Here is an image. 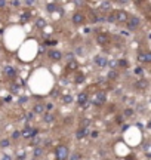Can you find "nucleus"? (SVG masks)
Here are the masks:
<instances>
[{
  "label": "nucleus",
  "instance_id": "nucleus-33",
  "mask_svg": "<svg viewBox=\"0 0 151 160\" xmlns=\"http://www.w3.org/2000/svg\"><path fill=\"white\" fill-rule=\"evenodd\" d=\"M117 65H120V67H127L129 62H126L124 59H120V61H117Z\"/></svg>",
  "mask_w": 151,
  "mask_h": 160
},
{
  "label": "nucleus",
  "instance_id": "nucleus-14",
  "mask_svg": "<svg viewBox=\"0 0 151 160\" xmlns=\"http://www.w3.org/2000/svg\"><path fill=\"white\" fill-rule=\"evenodd\" d=\"M86 133H87V127L80 126V127L77 129V132H76V138H77V139H82V138L86 136Z\"/></svg>",
  "mask_w": 151,
  "mask_h": 160
},
{
  "label": "nucleus",
  "instance_id": "nucleus-24",
  "mask_svg": "<svg viewBox=\"0 0 151 160\" xmlns=\"http://www.w3.org/2000/svg\"><path fill=\"white\" fill-rule=\"evenodd\" d=\"M144 151H145L147 157H150V153H151V144H150V141H145V144H144Z\"/></svg>",
  "mask_w": 151,
  "mask_h": 160
},
{
  "label": "nucleus",
  "instance_id": "nucleus-39",
  "mask_svg": "<svg viewBox=\"0 0 151 160\" xmlns=\"http://www.w3.org/2000/svg\"><path fill=\"white\" fill-rule=\"evenodd\" d=\"M135 73H136V74H142V68H141V67H138Z\"/></svg>",
  "mask_w": 151,
  "mask_h": 160
},
{
  "label": "nucleus",
  "instance_id": "nucleus-22",
  "mask_svg": "<svg viewBox=\"0 0 151 160\" xmlns=\"http://www.w3.org/2000/svg\"><path fill=\"white\" fill-rule=\"evenodd\" d=\"M132 116H133V110H132V108H124L123 117H124V119H130Z\"/></svg>",
  "mask_w": 151,
  "mask_h": 160
},
{
  "label": "nucleus",
  "instance_id": "nucleus-19",
  "mask_svg": "<svg viewBox=\"0 0 151 160\" xmlns=\"http://www.w3.org/2000/svg\"><path fill=\"white\" fill-rule=\"evenodd\" d=\"M89 20H90V22H92V24H96V22H99V21H101V18L98 17V14H96V12H90V14H89Z\"/></svg>",
  "mask_w": 151,
  "mask_h": 160
},
{
  "label": "nucleus",
  "instance_id": "nucleus-34",
  "mask_svg": "<svg viewBox=\"0 0 151 160\" xmlns=\"http://www.w3.org/2000/svg\"><path fill=\"white\" fill-rule=\"evenodd\" d=\"M17 157H18V159H25V157H27V154H25L24 151H20V154H18Z\"/></svg>",
  "mask_w": 151,
  "mask_h": 160
},
{
  "label": "nucleus",
  "instance_id": "nucleus-31",
  "mask_svg": "<svg viewBox=\"0 0 151 160\" xmlns=\"http://www.w3.org/2000/svg\"><path fill=\"white\" fill-rule=\"evenodd\" d=\"M68 157H70V159H73V160H79V159H83V156H82V154H79V153H77V154H70Z\"/></svg>",
  "mask_w": 151,
  "mask_h": 160
},
{
  "label": "nucleus",
  "instance_id": "nucleus-6",
  "mask_svg": "<svg viewBox=\"0 0 151 160\" xmlns=\"http://www.w3.org/2000/svg\"><path fill=\"white\" fill-rule=\"evenodd\" d=\"M85 15L82 14V12H76L73 17H71V22L74 24V25H82V24H85Z\"/></svg>",
  "mask_w": 151,
  "mask_h": 160
},
{
  "label": "nucleus",
  "instance_id": "nucleus-35",
  "mask_svg": "<svg viewBox=\"0 0 151 160\" xmlns=\"http://www.w3.org/2000/svg\"><path fill=\"white\" fill-rule=\"evenodd\" d=\"M20 136H21V132H18V130H17V132H14V135H12V138H14V139H17V138H20Z\"/></svg>",
  "mask_w": 151,
  "mask_h": 160
},
{
  "label": "nucleus",
  "instance_id": "nucleus-17",
  "mask_svg": "<svg viewBox=\"0 0 151 160\" xmlns=\"http://www.w3.org/2000/svg\"><path fill=\"white\" fill-rule=\"evenodd\" d=\"M147 86H148V83H147V80H145V79L138 80V82H136V85H135V88H136V89H141V90H144Z\"/></svg>",
  "mask_w": 151,
  "mask_h": 160
},
{
  "label": "nucleus",
  "instance_id": "nucleus-11",
  "mask_svg": "<svg viewBox=\"0 0 151 160\" xmlns=\"http://www.w3.org/2000/svg\"><path fill=\"white\" fill-rule=\"evenodd\" d=\"M87 102H89V95H87L86 92H82V93L77 96V104L82 105V107H85Z\"/></svg>",
  "mask_w": 151,
  "mask_h": 160
},
{
  "label": "nucleus",
  "instance_id": "nucleus-20",
  "mask_svg": "<svg viewBox=\"0 0 151 160\" xmlns=\"http://www.w3.org/2000/svg\"><path fill=\"white\" fill-rule=\"evenodd\" d=\"M101 11H102V12H110V11H111V3L107 2V0H105V2H102V3H101Z\"/></svg>",
  "mask_w": 151,
  "mask_h": 160
},
{
  "label": "nucleus",
  "instance_id": "nucleus-21",
  "mask_svg": "<svg viewBox=\"0 0 151 160\" xmlns=\"http://www.w3.org/2000/svg\"><path fill=\"white\" fill-rule=\"evenodd\" d=\"M62 102H64V104H71V102H73V95H71V93H65V95L62 96Z\"/></svg>",
  "mask_w": 151,
  "mask_h": 160
},
{
  "label": "nucleus",
  "instance_id": "nucleus-32",
  "mask_svg": "<svg viewBox=\"0 0 151 160\" xmlns=\"http://www.w3.org/2000/svg\"><path fill=\"white\" fill-rule=\"evenodd\" d=\"M46 9H48L49 12H53V11L56 9V5H53V3H49V5L46 6Z\"/></svg>",
  "mask_w": 151,
  "mask_h": 160
},
{
  "label": "nucleus",
  "instance_id": "nucleus-15",
  "mask_svg": "<svg viewBox=\"0 0 151 160\" xmlns=\"http://www.w3.org/2000/svg\"><path fill=\"white\" fill-rule=\"evenodd\" d=\"M118 77V71L116 70V68H111L110 71H108V74H107V79L110 80V82H113V80H116Z\"/></svg>",
  "mask_w": 151,
  "mask_h": 160
},
{
  "label": "nucleus",
  "instance_id": "nucleus-9",
  "mask_svg": "<svg viewBox=\"0 0 151 160\" xmlns=\"http://www.w3.org/2000/svg\"><path fill=\"white\" fill-rule=\"evenodd\" d=\"M79 68V62L76 61V59H68V62H67V65H65V70H67V73H73V71H76Z\"/></svg>",
  "mask_w": 151,
  "mask_h": 160
},
{
  "label": "nucleus",
  "instance_id": "nucleus-36",
  "mask_svg": "<svg viewBox=\"0 0 151 160\" xmlns=\"http://www.w3.org/2000/svg\"><path fill=\"white\" fill-rule=\"evenodd\" d=\"M110 67L111 68H116L117 67V61H110Z\"/></svg>",
  "mask_w": 151,
  "mask_h": 160
},
{
  "label": "nucleus",
  "instance_id": "nucleus-23",
  "mask_svg": "<svg viewBox=\"0 0 151 160\" xmlns=\"http://www.w3.org/2000/svg\"><path fill=\"white\" fill-rule=\"evenodd\" d=\"M30 139H31V142H30V144H31L33 147H36V145H40V144H42V139H40L39 136H36V135H34L33 138H30Z\"/></svg>",
  "mask_w": 151,
  "mask_h": 160
},
{
  "label": "nucleus",
  "instance_id": "nucleus-27",
  "mask_svg": "<svg viewBox=\"0 0 151 160\" xmlns=\"http://www.w3.org/2000/svg\"><path fill=\"white\" fill-rule=\"evenodd\" d=\"M11 145V141L8 139V138H3L2 141H0V147L2 148H6V147H9Z\"/></svg>",
  "mask_w": 151,
  "mask_h": 160
},
{
  "label": "nucleus",
  "instance_id": "nucleus-3",
  "mask_svg": "<svg viewBox=\"0 0 151 160\" xmlns=\"http://www.w3.org/2000/svg\"><path fill=\"white\" fill-rule=\"evenodd\" d=\"M126 24H127V28L129 30H136L139 27V24H141V20L138 17H127Z\"/></svg>",
  "mask_w": 151,
  "mask_h": 160
},
{
  "label": "nucleus",
  "instance_id": "nucleus-37",
  "mask_svg": "<svg viewBox=\"0 0 151 160\" xmlns=\"http://www.w3.org/2000/svg\"><path fill=\"white\" fill-rule=\"evenodd\" d=\"M116 2H117V3H120V5H126V3L129 2V0H116Z\"/></svg>",
  "mask_w": 151,
  "mask_h": 160
},
{
  "label": "nucleus",
  "instance_id": "nucleus-2",
  "mask_svg": "<svg viewBox=\"0 0 151 160\" xmlns=\"http://www.w3.org/2000/svg\"><path fill=\"white\" fill-rule=\"evenodd\" d=\"M105 101H107V95H105V92H98V93L93 96L92 104L96 105V107H102V105L105 104Z\"/></svg>",
  "mask_w": 151,
  "mask_h": 160
},
{
  "label": "nucleus",
  "instance_id": "nucleus-13",
  "mask_svg": "<svg viewBox=\"0 0 151 160\" xmlns=\"http://www.w3.org/2000/svg\"><path fill=\"white\" fill-rule=\"evenodd\" d=\"M43 154H45V148H43V147L36 145V147L33 148V157H34V159H39V157H42Z\"/></svg>",
  "mask_w": 151,
  "mask_h": 160
},
{
  "label": "nucleus",
  "instance_id": "nucleus-38",
  "mask_svg": "<svg viewBox=\"0 0 151 160\" xmlns=\"http://www.w3.org/2000/svg\"><path fill=\"white\" fill-rule=\"evenodd\" d=\"M123 116H117V123H123Z\"/></svg>",
  "mask_w": 151,
  "mask_h": 160
},
{
  "label": "nucleus",
  "instance_id": "nucleus-29",
  "mask_svg": "<svg viewBox=\"0 0 151 160\" xmlns=\"http://www.w3.org/2000/svg\"><path fill=\"white\" fill-rule=\"evenodd\" d=\"M83 80H85V76H83V74H77V76H76V83H77V85L83 83Z\"/></svg>",
  "mask_w": 151,
  "mask_h": 160
},
{
  "label": "nucleus",
  "instance_id": "nucleus-1",
  "mask_svg": "<svg viewBox=\"0 0 151 160\" xmlns=\"http://www.w3.org/2000/svg\"><path fill=\"white\" fill-rule=\"evenodd\" d=\"M53 153H55V157H56L58 160H65V159H68V156H70V150H68V147L64 145V144L56 145Z\"/></svg>",
  "mask_w": 151,
  "mask_h": 160
},
{
  "label": "nucleus",
  "instance_id": "nucleus-5",
  "mask_svg": "<svg viewBox=\"0 0 151 160\" xmlns=\"http://www.w3.org/2000/svg\"><path fill=\"white\" fill-rule=\"evenodd\" d=\"M114 14H116V22L117 24H124L127 17H129L126 11H114Z\"/></svg>",
  "mask_w": 151,
  "mask_h": 160
},
{
  "label": "nucleus",
  "instance_id": "nucleus-28",
  "mask_svg": "<svg viewBox=\"0 0 151 160\" xmlns=\"http://www.w3.org/2000/svg\"><path fill=\"white\" fill-rule=\"evenodd\" d=\"M108 22L116 24V14H114V11H110V15H108Z\"/></svg>",
  "mask_w": 151,
  "mask_h": 160
},
{
  "label": "nucleus",
  "instance_id": "nucleus-18",
  "mask_svg": "<svg viewBox=\"0 0 151 160\" xmlns=\"http://www.w3.org/2000/svg\"><path fill=\"white\" fill-rule=\"evenodd\" d=\"M55 120V116L52 113H43V122L45 123H52Z\"/></svg>",
  "mask_w": 151,
  "mask_h": 160
},
{
  "label": "nucleus",
  "instance_id": "nucleus-40",
  "mask_svg": "<svg viewBox=\"0 0 151 160\" xmlns=\"http://www.w3.org/2000/svg\"><path fill=\"white\" fill-rule=\"evenodd\" d=\"M27 5H34V0H25Z\"/></svg>",
  "mask_w": 151,
  "mask_h": 160
},
{
  "label": "nucleus",
  "instance_id": "nucleus-26",
  "mask_svg": "<svg viewBox=\"0 0 151 160\" xmlns=\"http://www.w3.org/2000/svg\"><path fill=\"white\" fill-rule=\"evenodd\" d=\"M96 64L101 65V67H105V65H107V59L102 58V56H98V58H96Z\"/></svg>",
  "mask_w": 151,
  "mask_h": 160
},
{
  "label": "nucleus",
  "instance_id": "nucleus-16",
  "mask_svg": "<svg viewBox=\"0 0 151 160\" xmlns=\"http://www.w3.org/2000/svg\"><path fill=\"white\" fill-rule=\"evenodd\" d=\"M46 110H45V104H36L33 107V113L34 114H43Z\"/></svg>",
  "mask_w": 151,
  "mask_h": 160
},
{
  "label": "nucleus",
  "instance_id": "nucleus-12",
  "mask_svg": "<svg viewBox=\"0 0 151 160\" xmlns=\"http://www.w3.org/2000/svg\"><path fill=\"white\" fill-rule=\"evenodd\" d=\"M48 56L52 59V61H61L62 59V54L59 52V51H49V54H48Z\"/></svg>",
  "mask_w": 151,
  "mask_h": 160
},
{
  "label": "nucleus",
  "instance_id": "nucleus-30",
  "mask_svg": "<svg viewBox=\"0 0 151 160\" xmlns=\"http://www.w3.org/2000/svg\"><path fill=\"white\" fill-rule=\"evenodd\" d=\"M89 125H90V120H89V119H83V120L80 122V126H85V127H87Z\"/></svg>",
  "mask_w": 151,
  "mask_h": 160
},
{
  "label": "nucleus",
  "instance_id": "nucleus-4",
  "mask_svg": "<svg viewBox=\"0 0 151 160\" xmlns=\"http://www.w3.org/2000/svg\"><path fill=\"white\" fill-rule=\"evenodd\" d=\"M96 43H98L99 46H107V45L110 43V34H107V33H99V34H96Z\"/></svg>",
  "mask_w": 151,
  "mask_h": 160
},
{
  "label": "nucleus",
  "instance_id": "nucleus-10",
  "mask_svg": "<svg viewBox=\"0 0 151 160\" xmlns=\"http://www.w3.org/2000/svg\"><path fill=\"white\" fill-rule=\"evenodd\" d=\"M3 73H5V76L9 77V79H15V77H17V70H15L12 65H6L5 70H3Z\"/></svg>",
  "mask_w": 151,
  "mask_h": 160
},
{
  "label": "nucleus",
  "instance_id": "nucleus-7",
  "mask_svg": "<svg viewBox=\"0 0 151 160\" xmlns=\"http://www.w3.org/2000/svg\"><path fill=\"white\" fill-rule=\"evenodd\" d=\"M34 135H37V129H36V127H25V129L21 132V136L25 138V139H30V138H33Z\"/></svg>",
  "mask_w": 151,
  "mask_h": 160
},
{
  "label": "nucleus",
  "instance_id": "nucleus-41",
  "mask_svg": "<svg viewBox=\"0 0 151 160\" xmlns=\"http://www.w3.org/2000/svg\"><path fill=\"white\" fill-rule=\"evenodd\" d=\"M5 3H6L5 0H0V8H3V6H5Z\"/></svg>",
  "mask_w": 151,
  "mask_h": 160
},
{
  "label": "nucleus",
  "instance_id": "nucleus-25",
  "mask_svg": "<svg viewBox=\"0 0 151 160\" xmlns=\"http://www.w3.org/2000/svg\"><path fill=\"white\" fill-rule=\"evenodd\" d=\"M36 27H37V28H45V27H46V21H45L43 18H39V20L36 21Z\"/></svg>",
  "mask_w": 151,
  "mask_h": 160
},
{
  "label": "nucleus",
  "instance_id": "nucleus-42",
  "mask_svg": "<svg viewBox=\"0 0 151 160\" xmlns=\"http://www.w3.org/2000/svg\"><path fill=\"white\" fill-rule=\"evenodd\" d=\"M71 120H73V119H71V117H68V119H65V123H71Z\"/></svg>",
  "mask_w": 151,
  "mask_h": 160
},
{
  "label": "nucleus",
  "instance_id": "nucleus-8",
  "mask_svg": "<svg viewBox=\"0 0 151 160\" xmlns=\"http://www.w3.org/2000/svg\"><path fill=\"white\" fill-rule=\"evenodd\" d=\"M138 61L144 62V64H150L151 62V54L150 52H139L138 54Z\"/></svg>",
  "mask_w": 151,
  "mask_h": 160
}]
</instances>
